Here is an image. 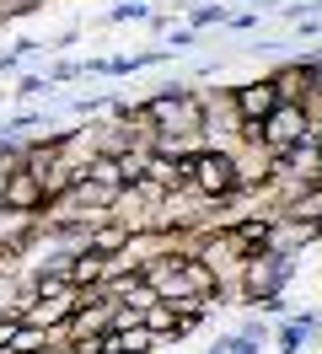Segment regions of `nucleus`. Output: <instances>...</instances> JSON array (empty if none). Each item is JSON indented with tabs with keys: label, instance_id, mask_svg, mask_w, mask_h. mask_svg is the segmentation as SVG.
<instances>
[{
	"label": "nucleus",
	"instance_id": "1",
	"mask_svg": "<svg viewBox=\"0 0 322 354\" xmlns=\"http://www.w3.org/2000/svg\"><path fill=\"white\" fill-rule=\"evenodd\" d=\"M188 183H193V188H199L210 204H226V199H236V194L247 188L242 161H236V156H226V151H193V172H188Z\"/></svg>",
	"mask_w": 322,
	"mask_h": 354
},
{
	"label": "nucleus",
	"instance_id": "2",
	"mask_svg": "<svg viewBox=\"0 0 322 354\" xmlns=\"http://www.w3.org/2000/svg\"><path fill=\"white\" fill-rule=\"evenodd\" d=\"M312 134V113H306V102H279L269 118H263V151L279 156L290 151L296 140H306Z\"/></svg>",
	"mask_w": 322,
	"mask_h": 354
},
{
	"label": "nucleus",
	"instance_id": "3",
	"mask_svg": "<svg viewBox=\"0 0 322 354\" xmlns=\"http://www.w3.org/2000/svg\"><path fill=\"white\" fill-rule=\"evenodd\" d=\"M274 108H279L274 81H247V86L236 91V113H242V124H263Z\"/></svg>",
	"mask_w": 322,
	"mask_h": 354
},
{
	"label": "nucleus",
	"instance_id": "4",
	"mask_svg": "<svg viewBox=\"0 0 322 354\" xmlns=\"http://www.w3.org/2000/svg\"><path fill=\"white\" fill-rule=\"evenodd\" d=\"M269 81H274L279 102H306V97H312V70H306V59H301V65H279Z\"/></svg>",
	"mask_w": 322,
	"mask_h": 354
},
{
	"label": "nucleus",
	"instance_id": "5",
	"mask_svg": "<svg viewBox=\"0 0 322 354\" xmlns=\"http://www.w3.org/2000/svg\"><path fill=\"white\" fill-rule=\"evenodd\" d=\"M210 22H226V6H199L193 11V27H210Z\"/></svg>",
	"mask_w": 322,
	"mask_h": 354
},
{
	"label": "nucleus",
	"instance_id": "6",
	"mask_svg": "<svg viewBox=\"0 0 322 354\" xmlns=\"http://www.w3.org/2000/svg\"><path fill=\"white\" fill-rule=\"evenodd\" d=\"M220 344H226L231 354H258V344H253V338H242V333H236V338H220Z\"/></svg>",
	"mask_w": 322,
	"mask_h": 354
}]
</instances>
